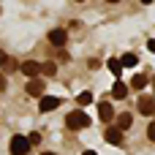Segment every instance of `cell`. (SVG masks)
Wrapping results in <instances>:
<instances>
[{
    "mask_svg": "<svg viewBox=\"0 0 155 155\" xmlns=\"http://www.w3.org/2000/svg\"><path fill=\"white\" fill-rule=\"evenodd\" d=\"M3 60H5V54H3V52H0V63H3Z\"/></svg>",
    "mask_w": 155,
    "mask_h": 155,
    "instance_id": "cell-22",
    "label": "cell"
},
{
    "mask_svg": "<svg viewBox=\"0 0 155 155\" xmlns=\"http://www.w3.org/2000/svg\"><path fill=\"white\" fill-rule=\"evenodd\" d=\"M147 49H150V52L155 54V38H150V41H147Z\"/></svg>",
    "mask_w": 155,
    "mask_h": 155,
    "instance_id": "cell-19",
    "label": "cell"
},
{
    "mask_svg": "<svg viewBox=\"0 0 155 155\" xmlns=\"http://www.w3.org/2000/svg\"><path fill=\"white\" fill-rule=\"evenodd\" d=\"M65 125H68L71 131H79V128H87V125H90V117H87L82 109H76V112H71V114L65 117Z\"/></svg>",
    "mask_w": 155,
    "mask_h": 155,
    "instance_id": "cell-1",
    "label": "cell"
},
{
    "mask_svg": "<svg viewBox=\"0 0 155 155\" xmlns=\"http://www.w3.org/2000/svg\"><path fill=\"white\" fill-rule=\"evenodd\" d=\"M76 101H79V106H87V104L93 101V93H87V90H84V93H79V98H76Z\"/></svg>",
    "mask_w": 155,
    "mask_h": 155,
    "instance_id": "cell-16",
    "label": "cell"
},
{
    "mask_svg": "<svg viewBox=\"0 0 155 155\" xmlns=\"http://www.w3.org/2000/svg\"><path fill=\"white\" fill-rule=\"evenodd\" d=\"M136 63H139V57H136L134 52H128V54H123V57H120V65H123V68H134Z\"/></svg>",
    "mask_w": 155,
    "mask_h": 155,
    "instance_id": "cell-10",
    "label": "cell"
},
{
    "mask_svg": "<svg viewBox=\"0 0 155 155\" xmlns=\"http://www.w3.org/2000/svg\"><path fill=\"white\" fill-rule=\"evenodd\" d=\"M25 93L27 95H33V98H44L46 93H44V82L41 79H30L27 84H25Z\"/></svg>",
    "mask_w": 155,
    "mask_h": 155,
    "instance_id": "cell-3",
    "label": "cell"
},
{
    "mask_svg": "<svg viewBox=\"0 0 155 155\" xmlns=\"http://www.w3.org/2000/svg\"><path fill=\"white\" fill-rule=\"evenodd\" d=\"M41 74H44V76H54V74H57V65H54V63H41Z\"/></svg>",
    "mask_w": 155,
    "mask_h": 155,
    "instance_id": "cell-15",
    "label": "cell"
},
{
    "mask_svg": "<svg viewBox=\"0 0 155 155\" xmlns=\"http://www.w3.org/2000/svg\"><path fill=\"white\" fill-rule=\"evenodd\" d=\"M106 65H109V71H112L114 76H120V74H123V65H120V60H117V57H112Z\"/></svg>",
    "mask_w": 155,
    "mask_h": 155,
    "instance_id": "cell-14",
    "label": "cell"
},
{
    "mask_svg": "<svg viewBox=\"0 0 155 155\" xmlns=\"http://www.w3.org/2000/svg\"><path fill=\"white\" fill-rule=\"evenodd\" d=\"M147 136H150V142H155V120L150 123V128H147Z\"/></svg>",
    "mask_w": 155,
    "mask_h": 155,
    "instance_id": "cell-18",
    "label": "cell"
},
{
    "mask_svg": "<svg viewBox=\"0 0 155 155\" xmlns=\"http://www.w3.org/2000/svg\"><path fill=\"white\" fill-rule=\"evenodd\" d=\"M3 90H5V76L0 74V93H3Z\"/></svg>",
    "mask_w": 155,
    "mask_h": 155,
    "instance_id": "cell-20",
    "label": "cell"
},
{
    "mask_svg": "<svg viewBox=\"0 0 155 155\" xmlns=\"http://www.w3.org/2000/svg\"><path fill=\"white\" fill-rule=\"evenodd\" d=\"M19 71H22L25 76H30V79H38V74H41V63L27 60V63H22V65H19Z\"/></svg>",
    "mask_w": 155,
    "mask_h": 155,
    "instance_id": "cell-5",
    "label": "cell"
},
{
    "mask_svg": "<svg viewBox=\"0 0 155 155\" xmlns=\"http://www.w3.org/2000/svg\"><path fill=\"white\" fill-rule=\"evenodd\" d=\"M41 155H57V153H41Z\"/></svg>",
    "mask_w": 155,
    "mask_h": 155,
    "instance_id": "cell-23",
    "label": "cell"
},
{
    "mask_svg": "<svg viewBox=\"0 0 155 155\" xmlns=\"http://www.w3.org/2000/svg\"><path fill=\"white\" fill-rule=\"evenodd\" d=\"M125 95H128V84H123V82H114V87H112V98L123 101Z\"/></svg>",
    "mask_w": 155,
    "mask_h": 155,
    "instance_id": "cell-8",
    "label": "cell"
},
{
    "mask_svg": "<svg viewBox=\"0 0 155 155\" xmlns=\"http://www.w3.org/2000/svg\"><path fill=\"white\" fill-rule=\"evenodd\" d=\"M65 41H68V33H65L63 27L49 30V44H54V46H65Z\"/></svg>",
    "mask_w": 155,
    "mask_h": 155,
    "instance_id": "cell-6",
    "label": "cell"
},
{
    "mask_svg": "<svg viewBox=\"0 0 155 155\" xmlns=\"http://www.w3.org/2000/svg\"><path fill=\"white\" fill-rule=\"evenodd\" d=\"M106 142H109V144H123V134H120L117 128H109V131H106Z\"/></svg>",
    "mask_w": 155,
    "mask_h": 155,
    "instance_id": "cell-12",
    "label": "cell"
},
{
    "mask_svg": "<svg viewBox=\"0 0 155 155\" xmlns=\"http://www.w3.org/2000/svg\"><path fill=\"white\" fill-rule=\"evenodd\" d=\"M131 87H136V90H144V87H147V76H144V74H136V76L131 79Z\"/></svg>",
    "mask_w": 155,
    "mask_h": 155,
    "instance_id": "cell-13",
    "label": "cell"
},
{
    "mask_svg": "<svg viewBox=\"0 0 155 155\" xmlns=\"http://www.w3.org/2000/svg\"><path fill=\"white\" fill-rule=\"evenodd\" d=\"M139 112H142V114H153L155 112V98L153 95H142V98H139Z\"/></svg>",
    "mask_w": 155,
    "mask_h": 155,
    "instance_id": "cell-7",
    "label": "cell"
},
{
    "mask_svg": "<svg viewBox=\"0 0 155 155\" xmlns=\"http://www.w3.org/2000/svg\"><path fill=\"white\" fill-rule=\"evenodd\" d=\"M60 104H63V101H60L57 95H44V98H38V109H41V112H54Z\"/></svg>",
    "mask_w": 155,
    "mask_h": 155,
    "instance_id": "cell-4",
    "label": "cell"
},
{
    "mask_svg": "<svg viewBox=\"0 0 155 155\" xmlns=\"http://www.w3.org/2000/svg\"><path fill=\"white\" fill-rule=\"evenodd\" d=\"M27 142H30V144H38V142H41V134H35V131H33V134L27 136Z\"/></svg>",
    "mask_w": 155,
    "mask_h": 155,
    "instance_id": "cell-17",
    "label": "cell"
},
{
    "mask_svg": "<svg viewBox=\"0 0 155 155\" xmlns=\"http://www.w3.org/2000/svg\"><path fill=\"white\" fill-rule=\"evenodd\" d=\"M131 123H134V117H131V114H125V112H123V114H120V117H117V131H120V134H123V131H125V128H131Z\"/></svg>",
    "mask_w": 155,
    "mask_h": 155,
    "instance_id": "cell-11",
    "label": "cell"
},
{
    "mask_svg": "<svg viewBox=\"0 0 155 155\" xmlns=\"http://www.w3.org/2000/svg\"><path fill=\"white\" fill-rule=\"evenodd\" d=\"M98 114H101V120H104V123L114 120V109H112V104H101V106H98Z\"/></svg>",
    "mask_w": 155,
    "mask_h": 155,
    "instance_id": "cell-9",
    "label": "cell"
},
{
    "mask_svg": "<svg viewBox=\"0 0 155 155\" xmlns=\"http://www.w3.org/2000/svg\"><path fill=\"white\" fill-rule=\"evenodd\" d=\"M82 155H98V153H93V150H84V153H82Z\"/></svg>",
    "mask_w": 155,
    "mask_h": 155,
    "instance_id": "cell-21",
    "label": "cell"
},
{
    "mask_svg": "<svg viewBox=\"0 0 155 155\" xmlns=\"http://www.w3.org/2000/svg\"><path fill=\"white\" fill-rule=\"evenodd\" d=\"M8 150H11V155H27V153H30V142H27V136H22V134H14V136H11V144H8Z\"/></svg>",
    "mask_w": 155,
    "mask_h": 155,
    "instance_id": "cell-2",
    "label": "cell"
}]
</instances>
